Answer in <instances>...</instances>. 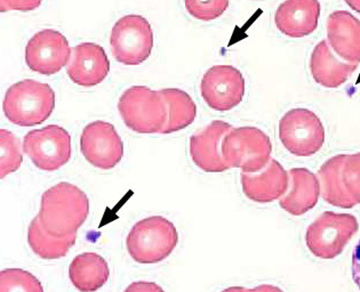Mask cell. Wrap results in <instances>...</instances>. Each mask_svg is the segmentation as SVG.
<instances>
[{"label": "cell", "instance_id": "6da1fadb", "mask_svg": "<svg viewBox=\"0 0 360 292\" xmlns=\"http://www.w3.org/2000/svg\"><path fill=\"white\" fill-rule=\"evenodd\" d=\"M89 213V200L85 192L70 182H61L41 197L39 217L43 227L53 237L77 234Z\"/></svg>", "mask_w": 360, "mask_h": 292}, {"label": "cell", "instance_id": "7a4b0ae2", "mask_svg": "<svg viewBox=\"0 0 360 292\" xmlns=\"http://www.w3.org/2000/svg\"><path fill=\"white\" fill-rule=\"evenodd\" d=\"M56 107V93L51 86L36 80L16 82L7 89L3 109L8 120L21 127L46 121Z\"/></svg>", "mask_w": 360, "mask_h": 292}, {"label": "cell", "instance_id": "3957f363", "mask_svg": "<svg viewBox=\"0 0 360 292\" xmlns=\"http://www.w3.org/2000/svg\"><path fill=\"white\" fill-rule=\"evenodd\" d=\"M177 242L179 234L174 224L165 217L153 216L133 226L126 239V246L135 262L157 264L174 251Z\"/></svg>", "mask_w": 360, "mask_h": 292}, {"label": "cell", "instance_id": "277c9868", "mask_svg": "<svg viewBox=\"0 0 360 292\" xmlns=\"http://www.w3.org/2000/svg\"><path fill=\"white\" fill-rule=\"evenodd\" d=\"M118 111L125 125L139 134H162L167 124L168 109L160 91L147 86H133L122 93Z\"/></svg>", "mask_w": 360, "mask_h": 292}, {"label": "cell", "instance_id": "5b68a950", "mask_svg": "<svg viewBox=\"0 0 360 292\" xmlns=\"http://www.w3.org/2000/svg\"><path fill=\"white\" fill-rule=\"evenodd\" d=\"M223 160L229 168L255 173L268 166L271 158V140L257 127L232 128L221 144Z\"/></svg>", "mask_w": 360, "mask_h": 292}, {"label": "cell", "instance_id": "8992f818", "mask_svg": "<svg viewBox=\"0 0 360 292\" xmlns=\"http://www.w3.org/2000/svg\"><path fill=\"white\" fill-rule=\"evenodd\" d=\"M358 230L359 223L354 215L325 211L309 226L305 242L318 258L334 259L341 255Z\"/></svg>", "mask_w": 360, "mask_h": 292}, {"label": "cell", "instance_id": "52a82bcc", "mask_svg": "<svg viewBox=\"0 0 360 292\" xmlns=\"http://www.w3.org/2000/svg\"><path fill=\"white\" fill-rule=\"evenodd\" d=\"M111 51L117 61L125 65H138L150 58L153 47V32L147 18L126 15L113 25Z\"/></svg>", "mask_w": 360, "mask_h": 292}, {"label": "cell", "instance_id": "ba28073f", "mask_svg": "<svg viewBox=\"0 0 360 292\" xmlns=\"http://www.w3.org/2000/svg\"><path fill=\"white\" fill-rule=\"evenodd\" d=\"M285 149L297 157L316 154L325 143V128L316 113L307 109L288 111L279 122Z\"/></svg>", "mask_w": 360, "mask_h": 292}, {"label": "cell", "instance_id": "9c48e42d", "mask_svg": "<svg viewBox=\"0 0 360 292\" xmlns=\"http://www.w3.org/2000/svg\"><path fill=\"white\" fill-rule=\"evenodd\" d=\"M23 151L41 171H58L70 160V134L58 125L34 129L23 138Z\"/></svg>", "mask_w": 360, "mask_h": 292}, {"label": "cell", "instance_id": "30bf717a", "mask_svg": "<svg viewBox=\"0 0 360 292\" xmlns=\"http://www.w3.org/2000/svg\"><path fill=\"white\" fill-rule=\"evenodd\" d=\"M200 91L208 107L226 112L239 105L244 98L245 78L231 65H215L202 77Z\"/></svg>", "mask_w": 360, "mask_h": 292}, {"label": "cell", "instance_id": "8fae6325", "mask_svg": "<svg viewBox=\"0 0 360 292\" xmlns=\"http://www.w3.org/2000/svg\"><path fill=\"white\" fill-rule=\"evenodd\" d=\"M71 48L61 32L45 29L34 34L25 47V62L31 70L44 76L60 72L70 61Z\"/></svg>", "mask_w": 360, "mask_h": 292}, {"label": "cell", "instance_id": "7c38bea8", "mask_svg": "<svg viewBox=\"0 0 360 292\" xmlns=\"http://www.w3.org/2000/svg\"><path fill=\"white\" fill-rule=\"evenodd\" d=\"M80 151L94 167L112 169L122 161L124 144L113 125L98 120L84 128Z\"/></svg>", "mask_w": 360, "mask_h": 292}, {"label": "cell", "instance_id": "4fadbf2b", "mask_svg": "<svg viewBox=\"0 0 360 292\" xmlns=\"http://www.w3.org/2000/svg\"><path fill=\"white\" fill-rule=\"evenodd\" d=\"M232 127L215 120L190 138V155L197 167L206 173H223L230 169L223 160L221 144Z\"/></svg>", "mask_w": 360, "mask_h": 292}, {"label": "cell", "instance_id": "5bb4252c", "mask_svg": "<svg viewBox=\"0 0 360 292\" xmlns=\"http://www.w3.org/2000/svg\"><path fill=\"white\" fill-rule=\"evenodd\" d=\"M110 71V61L103 47L94 43H83L74 48L68 67V76L77 85L94 87L101 84Z\"/></svg>", "mask_w": 360, "mask_h": 292}, {"label": "cell", "instance_id": "9a60e30c", "mask_svg": "<svg viewBox=\"0 0 360 292\" xmlns=\"http://www.w3.org/2000/svg\"><path fill=\"white\" fill-rule=\"evenodd\" d=\"M240 180L244 194L259 204L283 198L290 186V175L277 160H270L259 173H241Z\"/></svg>", "mask_w": 360, "mask_h": 292}, {"label": "cell", "instance_id": "2e32d148", "mask_svg": "<svg viewBox=\"0 0 360 292\" xmlns=\"http://www.w3.org/2000/svg\"><path fill=\"white\" fill-rule=\"evenodd\" d=\"M330 48L348 63H360V21L347 11H336L327 20Z\"/></svg>", "mask_w": 360, "mask_h": 292}, {"label": "cell", "instance_id": "e0dca14e", "mask_svg": "<svg viewBox=\"0 0 360 292\" xmlns=\"http://www.w3.org/2000/svg\"><path fill=\"white\" fill-rule=\"evenodd\" d=\"M321 4L309 0H290L281 4L276 12L278 30L290 38L311 34L318 27Z\"/></svg>", "mask_w": 360, "mask_h": 292}, {"label": "cell", "instance_id": "ac0fdd59", "mask_svg": "<svg viewBox=\"0 0 360 292\" xmlns=\"http://www.w3.org/2000/svg\"><path fill=\"white\" fill-rule=\"evenodd\" d=\"M290 175V191L279 200L285 211L301 216L316 207L321 195V182L318 177L307 168H293Z\"/></svg>", "mask_w": 360, "mask_h": 292}, {"label": "cell", "instance_id": "d6986e66", "mask_svg": "<svg viewBox=\"0 0 360 292\" xmlns=\"http://www.w3.org/2000/svg\"><path fill=\"white\" fill-rule=\"evenodd\" d=\"M357 67L358 64L336 58L327 40L317 44L310 58V70L314 81L326 88H338L343 85Z\"/></svg>", "mask_w": 360, "mask_h": 292}, {"label": "cell", "instance_id": "ffe728a7", "mask_svg": "<svg viewBox=\"0 0 360 292\" xmlns=\"http://www.w3.org/2000/svg\"><path fill=\"white\" fill-rule=\"evenodd\" d=\"M110 270L103 257L94 253L77 255L69 267V277L82 292H95L109 280Z\"/></svg>", "mask_w": 360, "mask_h": 292}, {"label": "cell", "instance_id": "44dd1931", "mask_svg": "<svg viewBox=\"0 0 360 292\" xmlns=\"http://www.w3.org/2000/svg\"><path fill=\"white\" fill-rule=\"evenodd\" d=\"M347 154H339L327 160L318 171L321 177V193L323 200L334 207L351 209L356 206L345 190L342 178V168L345 164Z\"/></svg>", "mask_w": 360, "mask_h": 292}, {"label": "cell", "instance_id": "7402d4cb", "mask_svg": "<svg viewBox=\"0 0 360 292\" xmlns=\"http://www.w3.org/2000/svg\"><path fill=\"white\" fill-rule=\"evenodd\" d=\"M77 241V234L65 237H53L43 227L39 217L31 220L28 230V242L31 250L41 259L62 258L68 255Z\"/></svg>", "mask_w": 360, "mask_h": 292}, {"label": "cell", "instance_id": "603a6c76", "mask_svg": "<svg viewBox=\"0 0 360 292\" xmlns=\"http://www.w3.org/2000/svg\"><path fill=\"white\" fill-rule=\"evenodd\" d=\"M159 91L165 100L168 109L167 124L162 134L182 131L195 121L197 107L188 93L179 88H165Z\"/></svg>", "mask_w": 360, "mask_h": 292}, {"label": "cell", "instance_id": "cb8c5ba5", "mask_svg": "<svg viewBox=\"0 0 360 292\" xmlns=\"http://www.w3.org/2000/svg\"><path fill=\"white\" fill-rule=\"evenodd\" d=\"M0 292H44V288L30 272L7 268L0 272Z\"/></svg>", "mask_w": 360, "mask_h": 292}, {"label": "cell", "instance_id": "d4e9b609", "mask_svg": "<svg viewBox=\"0 0 360 292\" xmlns=\"http://www.w3.org/2000/svg\"><path fill=\"white\" fill-rule=\"evenodd\" d=\"M0 143H1L0 178L4 180L7 175L14 173L21 167L23 157L21 152V142L11 131L6 129L0 131Z\"/></svg>", "mask_w": 360, "mask_h": 292}, {"label": "cell", "instance_id": "484cf974", "mask_svg": "<svg viewBox=\"0 0 360 292\" xmlns=\"http://www.w3.org/2000/svg\"><path fill=\"white\" fill-rule=\"evenodd\" d=\"M342 178L351 199L354 204H360V152L345 157Z\"/></svg>", "mask_w": 360, "mask_h": 292}, {"label": "cell", "instance_id": "4316f807", "mask_svg": "<svg viewBox=\"0 0 360 292\" xmlns=\"http://www.w3.org/2000/svg\"><path fill=\"white\" fill-rule=\"evenodd\" d=\"M186 7L193 18L212 21L226 12L229 1H186Z\"/></svg>", "mask_w": 360, "mask_h": 292}, {"label": "cell", "instance_id": "83f0119b", "mask_svg": "<svg viewBox=\"0 0 360 292\" xmlns=\"http://www.w3.org/2000/svg\"><path fill=\"white\" fill-rule=\"evenodd\" d=\"M125 292H165L162 286H158L155 282H147V281H139V282L131 283V286H127Z\"/></svg>", "mask_w": 360, "mask_h": 292}, {"label": "cell", "instance_id": "f1b7e54d", "mask_svg": "<svg viewBox=\"0 0 360 292\" xmlns=\"http://www.w3.org/2000/svg\"><path fill=\"white\" fill-rule=\"evenodd\" d=\"M352 277L360 290V241L354 248V255H352Z\"/></svg>", "mask_w": 360, "mask_h": 292}, {"label": "cell", "instance_id": "f546056e", "mask_svg": "<svg viewBox=\"0 0 360 292\" xmlns=\"http://www.w3.org/2000/svg\"><path fill=\"white\" fill-rule=\"evenodd\" d=\"M245 292H284L279 289L278 286H271V284H262L253 289H246Z\"/></svg>", "mask_w": 360, "mask_h": 292}, {"label": "cell", "instance_id": "4dcf8cb0", "mask_svg": "<svg viewBox=\"0 0 360 292\" xmlns=\"http://www.w3.org/2000/svg\"><path fill=\"white\" fill-rule=\"evenodd\" d=\"M246 291V288H243V286H231V288H228V289L223 290L222 292H245Z\"/></svg>", "mask_w": 360, "mask_h": 292}, {"label": "cell", "instance_id": "1f68e13d", "mask_svg": "<svg viewBox=\"0 0 360 292\" xmlns=\"http://www.w3.org/2000/svg\"><path fill=\"white\" fill-rule=\"evenodd\" d=\"M349 6L352 7L354 11L360 13V1H347Z\"/></svg>", "mask_w": 360, "mask_h": 292}]
</instances>
